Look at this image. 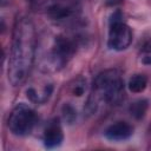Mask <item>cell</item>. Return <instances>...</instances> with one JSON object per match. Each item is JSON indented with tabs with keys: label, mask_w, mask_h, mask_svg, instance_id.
Returning a JSON list of instances; mask_svg holds the SVG:
<instances>
[{
	"label": "cell",
	"mask_w": 151,
	"mask_h": 151,
	"mask_svg": "<svg viewBox=\"0 0 151 151\" xmlns=\"http://www.w3.org/2000/svg\"><path fill=\"white\" fill-rule=\"evenodd\" d=\"M35 29L27 18L17 20L8 60V80L13 86L21 85L31 72L35 55Z\"/></svg>",
	"instance_id": "cell-1"
},
{
	"label": "cell",
	"mask_w": 151,
	"mask_h": 151,
	"mask_svg": "<svg viewBox=\"0 0 151 151\" xmlns=\"http://www.w3.org/2000/svg\"><path fill=\"white\" fill-rule=\"evenodd\" d=\"M124 98V80L118 70L111 68L99 73L92 85L86 110L94 113L101 104L118 105Z\"/></svg>",
	"instance_id": "cell-2"
},
{
	"label": "cell",
	"mask_w": 151,
	"mask_h": 151,
	"mask_svg": "<svg viewBox=\"0 0 151 151\" xmlns=\"http://www.w3.org/2000/svg\"><path fill=\"white\" fill-rule=\"evenodd\" d=\"M132 42L131 28L123 21L120 11H114L110 17L107 46L114 51H124Z\"/></svg>",
	"instance_id": "cell-3"
},
{
	"label": "cell",
	"mask_w": 151,
	"mask_h": 151,
	"mask_svg": "<svg viewBox=\"0 0 151 151\" xmlns=\"http://www.w3.org/2000/svg\"><path fill=\"white\" fill-rule=\"evenodd\" d=\"M37 123V114L28 105L20 103L11 112L8 118V129L15 136H27Z\"/></svg>",
	"instance_id": "cell-4"
},
{
	"label": "cell",
	"mask_w": 151,
	"mask_h": 151,
	"mask_svg": "<svg viewBox=\"0 0 151 151\" xmlns=\"http://www.w3.org/2000/svg\"><path fill=\"white\" fill-rule=\"evenodd\" d=\"M76 52V45L74 42L63 35L55 37L52 47L50 50V63L54 67V70L63 68L68 60L72 58V55Z\"/></svg>",
	"instance_id": "cell-5"
},
{
	"label": "cell",
	"mask_w": 151,
	"mask_h": 151,
	"mask_svg": "<svg viewBox=\"0 0 151 151\" xmlns=\"http://www.w3.org/2000/svg\"><path fill=\"white\" fill-rule=\"evenodd\" d=\"M50 18L57 22H65L76 15V6L68 0H61L47 8Z\"/></svg>",
	"instance_id": "cell-6"
},
{
	"label": "cell",
	"mask_w": 151,
	"mask_h": 151,
	"mask_svg": "<svg viewBox=\"0 0 151 151\" xmlns=\"http://www.w3.org/2000/svg\"><path fill=\"white\" fill-rule=\"evenodd\" d=\"M42 140H44V145L47 149L57 147L63 143L64 134H63V130L60 127V124L58 123L57 119L48 123V125L46 126V129L44 131Z\"/></svg>",
	"instance_id": "cell-7"
},
{
	"label": "cell",
	"mask_w": 151,
	"mask_h": 151,
	"mask_svg": "<svg viewBox=\"0 0 151 151\" xmlns=\"http://www.w3.org/2000/svg\"><path fill=\"white\" fill-rule=\"evenodd\" d=\"M133 133V127L126 123V122H117L114 124H111L109 127H106L104 136L109 140L118 142V140H125L130 138Z\"/></svg>",
	"instance_id": "cell-8"
},
{
	"label": "cell",
	"mask_w": 151,
	"mask_h": 151,
	"mask_svg": "<svg viewBox=\"0 0 151 151\" xmlns=\"http://www.w3.org/2000/svg\"><path fill=\"white\" fill-rule=\"evenodd\" d=\"M147 85V78L144 74H134L130 78L127 83V87L133 93H140L145 90Z\"/></svg>",
	"instance_id": "cell-9"
},
{
	"label": "cell",
	"mask_w": 151,
	"mask_h": 151,
	"mask_svg": "<svg viewBox=\"0 0 151 151\" xmlns=\"http://www.w3.org/2000/svg\"><path fill=\"white\" fill-rule=\"evenodd\" d=\"M149 106V101L146 99H138L136 101H133L130 107H129V112L131 113L132 117H134L136 119H142L147 110Z\"/></svg>",
	"instance_id": "cell-10"
},
{
	"label": "cell",
	"mask_w": 151,
	"mask_h": 151,
	"mask_svg": "<svg viewBox=\"0 0 151 151\" xmlns=\"http://www.w3.org/2000/svg\"><path fill=\"white\" fill-rule=\"evenodd\" d=\"M61 116L65 123L67 124H73L77 119V111L74 110V107L70 104H64L63 109H61Z\"/></svg>",
	"instance_id": "cell-11"
},
{
	"label": "cell",
	"mask_w": 151,
	"mask_h": 151,
	"mask_svg": "<svg viewBox=\"0 0 151 151\" xmlns=\"http://www.w3.org/2000/svg\"><path fill=\"white\" fill-rule=\"evenodd\" d=\"M140 60L145 65H151V40L144 44L140 51Z\"/></svg>",
	"instance_id": "cell-12"
},
{
	"label": "cell",
	"mask_w": 151,
	"mask_h": 151,
	"mask_svg": "<svg viewBox=\"0 0 151 151\" xmlns=\"http://www.w3.org/2000/svg\"><path fill=\"white\" fill-rule=\"evenodd\" d=\"M85 88H86V81H85L84 79H81V78H78V79L74 81V84L72 85L71 91H72V93H73L74 96L80 97V96L84 94Z\"/></svg>",
	"instance_id": "cell-13"
},
{
	"label": "cell",
	"mask_w": 151,
	"mask_h": 151,
	"mask_svg": "<svg viewBox=\"0 0 151 151\" xmlns=\"http://www.w3.org/2000/svg\"><path fill=\"white\" fill-rule=\"evenodd\" d=\"M59 1H61V0H34V2H35L38 6H46L47 8H48L51 5H53V4H55V2H59Z\"/></svg>",
	"instance_id": "cell-14"
}]
</instances>
